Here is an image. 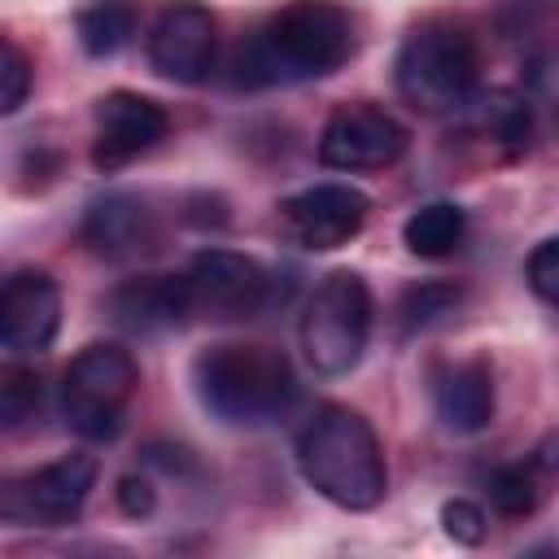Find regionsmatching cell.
Returning a JSON list of instances; mask_svg holds the SVG:
<instances>
[{
    "mask_svg": "<svg viewBox=\"0 0 559 559\" xmlns=\"http://www.w3.org/2000/svg\"><path fill=\"white\" fill-rule=\"evenodd\" d=\"M197 402L231 428H262L297 397V376L284 349L253 341H218L192 358Z\"/></svg>",
    "mask_w": 559,
    "mask_h": 559,
    "instance_id": "3957f363",
    "label": "cell"
},
{
    "mask_svg": "<svg viewBox=\"0 0 559 559\" xmlns=\"http://www.w3.org/2000/svg\"><path fill=\"white\" fill-rule=\"evenodd\" d=\"M92 485H96V459L61 454L35 472H17L0 480V520L13 528H61L79 520Z\"/></svg>",
    "mask_w": 559,
    "mask_h": 559,
    "instance_id": "52a82bcc",
    "label": "cell"
},
{
    "mask_svg": "<svg viewBox=\"0 0 559 559\" xmlns=\"http://www.w3.org/2000/svg\"><path fill=\"white\" fill-rule=\"evenodd\" d=\"M44 402V380L26 362H0V428L13 432L35 419Z\"/></svg>",
    "mask_w": 559,
    "mask_h": 559,
    "instance_id": "44dd1931",
    "label": "cell"
},
{
    "mask_svg": "<svg viewBox=\"0 0 559 559\" xmlns=\"http://www.w3.org/2000/svg\"><path fill=\"white\" fill-rule=\"evenodd\" d=\"M441 528H445V537L459 542V546H480L485 533H489V520H485V511H480L476 502L450 498V502L441 507Z\"/></svg>",
    "mask_w": 559,
    "mask_h": 559,
    "instance_id": "cb8c5ba5",
    "label": "cell"
},
{
    "mask_svg": "<svg viewBox=\"0 0 559 559\" xmlns=\"http://www.w3.org/2000/svg\"><path fill=\"white\" fill-rule=\"evenodd\" d=\"M411 144V131L371 100L336 105L319 131V162L328 170H384Z\"/></svg>",
    "mask_w": 559,
    "mask_h": 559,
    "instance_id": "9c48e42d",
    "label": "cell"
},
{
    "mask_svg": "<svg viewBox=\"0 0 559 559\" xmlns=\"http://www.w3.org/2000/svg\"><path fill=\"white\" fill-rule=\"evenodd\" d=\"M463 306V288L450 284V280H428V284H411L397 301V323L406 336L415 332H428L437 323H445L454 310Z\"/></svg>",
    "mask_w": 559,
    "mask_h": 559,
    "instance_id": "ffe728a7",
    "label": "cell"
},
{
    "mask_svg": "<svg viewBox=\"0 0 559 559\" xmlns=\"http://www.w3.org/2000/svg\"><path fill=\"white\" fill-rule=\"evenodd\" d=\"M61 328V288L48 271L22 266L0 284V349L44 354Z\"/></svg>",
    "mask_w": 559,
    "mask_h": 559,
    "instance_id": "4fadbf2b",
    "label": "cell"
},
{
    "mask_svg": "<svg viewBox=\"0 0 559 559\" xmlns=\"http://www.w3.org/2000/svg\"><path fill=\"white\" fill-rule=\"evenodd\" d=\"M485 498L498 515H511V520H524L537 511L542 502V476H537V463L524 459V463H498L489 476H485Z\"/></svg>",
    "mask_w": 559,
    "mask_h": 559,
    "instance_id": "d6986e66",
    "label": "cell"
},
{
    "mask_svg": "<svg viewBox=\"0 0 559 559\" xmlns=\"http://www.w3.org/2000/svg\"><path fill=\"white\" fill-rule=\"evenodd\" d=\"M118 507H122V515H131V520L153 515V511H157V489H153V480H148L144 472H127V476L118 480Z\"/></svg>",
    "mask_w": 559,
    "mask_h": 559,
    "instance_id": "d4e9b609",
    "label": "cell"
},
{
    "mask_svg": "<svg viewBox=\"0 0 559 559\" xmlns=\"http://www.w3.org/2000/svg\"><path fill=\"white\" fill-rule=\"evenodd\" d=\"M31 87H35V66H31V57H26L13 39L0 35V118L17 114V109L26 105V96H31Z\"/></svg>",
    "mask_w": 559,
    "mask_h": 559,
    "instance_id": "7402d4cb",
    "label": "cell"
},
{
    "mask_svg": "<svg viewBox=\"0 0 559 559\" xmlns=\"http://www.w3.org/2000/svg\"><path fill=\"white\" fill-rule=\"evenodd\" d=\"M170 131V114L140 92H105L96 100V135H92V166L114 175L157 148Z\"/></svg>",
    "mask_w": 559,
    "mask_h": 559,
    "instance_id": "7c38bea8",
    "label": "cell"
},
{
    "mask_svg": "<svg viewBox=\"0 0 559 559\" xmlns=\"http://www.w3.org/2000/svg\"><path fill=\"white\" fill-rule=\"evenodd\" d=\"M83 245L105 262H131L157 249V214L135 192H105L83 210Z\"/></svg>",
    "mask_w": 559,
    "mask_h": 559,
    "instance_id": "9a60e30c",
    "label": "cell"
},
{
    "mask_svg": "<svg viewBox=\"0 0 559 559\" xmlns=\"http://www.w3.org/2000/svg\"><path fill=\"white\" fill-rule=\"evenodd\" d=\"M367 210L371 201L354 183H314L280 201V231L297 249L328 253V249L349 245L362 231Z\"/></svg>",
    "mask_w": 559,
    "mask_h": 559,
    "instance_id": "30bf717a",
    "label": "cell"
},
{
    "mask_svg": "<svg viewBox=\"0 0 559 559\" xmlns=\"http://www.w3.org/2000/svg\"><path fill=\"white\" fill-rule=\"evenodd\" d=\"M188 310L214 323L253 319L271 301V275L258 258L236 249H201L183 271Z\"/></svg>",
    "mask_w": 559,
    "mask_h": 559,
    "instance_id": "ba28073f",
    "label": "cell"
},
{
    "mask_svg": "<svg viewBox=\"0 0 559 559\" xmlns=\"http://www.w3.org/2000/svg\"><path fill=\"white\" fill-rule=\"evenodd\" d=\"M354 17L336 0H288L236 52V87L306 83L354 57Z\"/></svg>",
    "mask_w": 559,
    "mask_h": 559,
    "instance_id": "6da1fadb",
    "label": "cell"
},
{
    "mask_svg": "<svg viewBox=\"0 0 559 559\" xmlns=\"http://www.w3.org/2000/svg\"><path fill=\"white\" fill-rule=\"evenodd\" d=\"M524 275H528V288L537 293V301H546V306L559 301V240H555V236H546V240L528 253Z\"/></svg>",
    "mask_w": 559,
    "mask_h": 559,
    "instance_id": "603a6c76",
    "label": "cell"
},
{
    "mask_svg": "<svg viewBox=\"0 0 559 559\" xmlns=\"http://www.w3.org/2000/svg\"><path fill=\"white\" fill-rule=\"evenodd\" d=\"M148 66L170 83H201L214 70L218 22L201 0H170L148 26Z\"/></svg>",
    "mask_w": 559,
    "mask_h": 559,
    "instance_id": "8fae6325",
    "label": "cell"
},
{
    "mask_svg": "<svg viewBox=\"0 0 559 559\" xmlns=\"http://www.w3.org/2000/svg\"><path fill=\"white\" fill-rule=\"evenodd\" d=\"M135 4L131 0H87L79 13H74V35H79V48L96 61L122 52L135 35Z\"/></svg>",
    "mask_w": 559,
    "mask_h": 559,
    "instance_id": "ac0fdd59",
    "label": "cell"
},
{
    "mask_svg": "<svg viewBox=\"0 0 559 559\" xmlns=\"http://www.w3.org/2000/svg\"><path fill=\"white\" fill-rule=\"evenodd\" d=\"M432 406L445 432L454 437H476L493 424L498 393H493V367L485 358H463L445 367L432 384Z\"/></svg>",
    "mask_w": 559,
    "mask_h": 559,
    "instance_id": "2e32d148",
    "label": "cell"
},
{
    "mask_svg": "<svg viewBox=\"0 0 559 559\" xmlns=\"http://www.w3.org/2000/svg\"><path fill=\"white\" fill-rule=\"evenodd\" d=\"M140 389V367L131 349L114 341H96L79 349L61 376V415L66 428L83 441H109L118 437L127 406Z\"/></svg>",
    "mask_w": 559,
    "mask_h": 559,
    "instance_id": "8992f818",
    "label": "cell"
},
{
    "mask_svg": "<svg viewBox=\"0 0 559 559\" xmlns=\"http://www.w3.org/2000/svg\"><path fill=\"white\" fill-rule=\"evenodd\" d=\"M480 79V48L467 26L432 17L419 22L397 57H393V87L415 114H454L472 100Z\"/></svg>",
    "mask_w": 559,
    "mask_h": 559,
    "instance_id": "277c9868",
    "label": "cell"
},
{
    "mask_svg": "<svg viewBox=\"0 0 559 559\" xmlns=\"http://www.w3.org/2000/svg\"><path fill=\"white\" fill-rule=\"evenodd\" d=\"M297 467L301 480L341 511H371L389 493V463L376 428L341 402L319 406L301 424Z\"/></svg>",
    "mask_w": 559,
    "mask_h": 559,
    "instance_id": "7a4b0ae2",
    "label": "cell"
},
{
    "mask_svg": "<svg viewBox=\"0 0 559 559\" xmlns=\"http://www.w3.org/2000/svg\"><path fill=\"white\" fill-rule=\"evenodd\" d=\"M105 319L127 336H166L179 332L192 310L183 293V275H135L105 293Z\"/></svg>",
    "mask_w": 559,
    "mask_h": 559,
    "instance_id": "5bb4252c",
    "label": "cell"
},
{
    "mask_svg": "<svg viewBox=\"0 0 559 559\" xmlns=\"http://www.w3.org/2000/svg\"><path fill=\"white\" fill-rule=\"evenodd\" d=\"M371 314H376V301L358 271L323 275L301 310V323H297V341H301L310 371L328 376V380L349 376L362 362V349L371 336Z\"/></svg>",
    "mask_w": 559,
    "mask_h": 559,
    "instance_id": "5b68a950",
    "label": "cell"
},
{
    "mask_svg": "<svg viewBox=\"0 0 559 559\" xmlns=\"http://www.w3.org/2000/svg\"><path fill=\"white\" fill-rule=\"evenodd\" d=\"M463 236H467V214H463V205H454V201H428V205H419V210L402 223L406 249H411L415 258H428V262L450 258V253L463 245Z\"/></svg>",
    "mask_w": 559,
    "mask_h": 559,
    "instance_id": "e0dca14e",
    "label": "cell"
}]
</instances>
